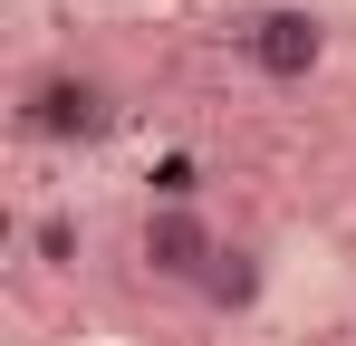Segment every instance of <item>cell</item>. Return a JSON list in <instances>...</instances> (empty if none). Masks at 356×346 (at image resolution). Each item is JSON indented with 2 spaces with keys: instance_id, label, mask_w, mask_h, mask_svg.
<instances>
[{
  "instance_id": "obj_1",
  "label": "cell",
  "mask_w": 356,
  "mask_h": 346,
  "mask_svg": "<svg viewBox=\"0 0 356 346\" xmlns=\"http://www.w3.org/2000/svg\"><path fill=\"white\" fill-rule=\"evenodd\" d=\"M19 135L29 145H106L116 135V97L87 67H39L19 87Z\"/></svg>"
},
{
  "instance_id": "obj_2",
  "label": "cell",
  "mask_w": 356,
  "mask_h": 346,
  "mask_svg": "<svg viewBox=\"0 0 356 346\" xmlns=\"http://www.w3.org/2000/svg\"><path fill=\"white\" fill-rule=\"evenodd\" d=\"M135 260H145V279H164V288H202V270L222 260V231L202 222L193 202H145Z\"/></svg>"
},
{
  "instance_id": "obj_3",
  "label": "cell",
  "mask_w": 356,
  "mask_h": 346,
  "mask_svg": "<svg viewBox=\"0 0 356 346\" xmlns=\"http://www.w3.org/2000/svg\"><path fill=\"white\" fill-rule=\"evenodd\" d=\"M241 58H250L270 87H308V77L327 67V19H318L308 0H280V10H260V19L241 29Z\"/></svg>"
},
{
  "instance_id": "obj_4",
  "label": "cell",
  "mask_w": 356,
  "mask_h": 346,
  "mask_svg": "<svg viewBox=\"0 0 356 346\" xmlns=\"http://www.w3.org/2000/svg\"><path fill=\"white\" fill-rule=\"evenodd\" d=\"M193 298H202V308H222V318H250V308H260V250H250V240H222V260L202 270Z\"/></svg>"
},
{
  "instance_id": "obj_5",
  "label": "cell",
  "mask_w": 356,
  "mask_h": 346,
  "mask_svg": "<svg viewBox=\"0 0 356 346\" xmlns=\"http://www.w3.org/2000/svg\"><path fill=\"white\" fill-rule=\"evenodd\" d=\"M29 250H39V270H77V250H87V231H77V212H39L29 222Z\"/></svg>"
}]
</instances>
